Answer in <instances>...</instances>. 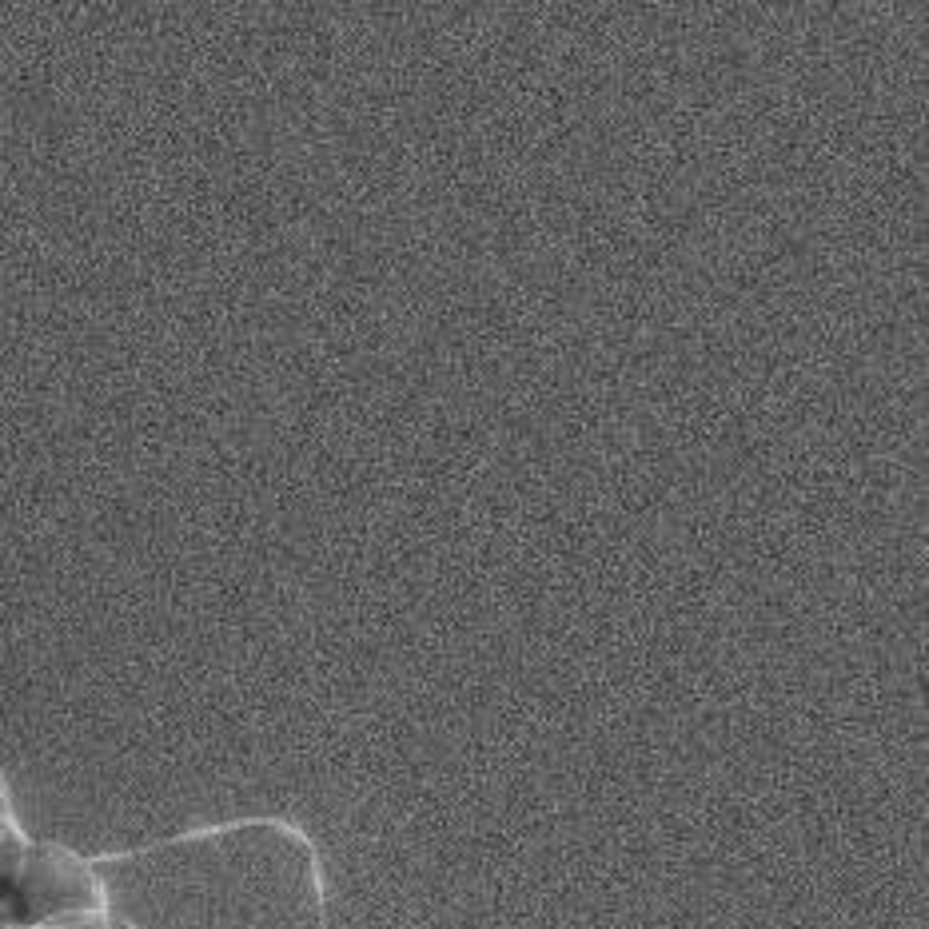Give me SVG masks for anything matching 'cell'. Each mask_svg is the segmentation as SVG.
<instances>
[{
	"instance_id": "6da1fadb",
	"label": "cell",
	"mask_w": 929,
	"mask_h": 929,
	"mask_svg": "<svg viewBox=\"0 0 929 929\" xmlns=\"http://www.w3.org/2000/svg\"><path fill=\"white\" fill-rule=\"evenodd\" d=\"M100 874L136 929H323L315 854L280 822L192 834Z\"/></svg>"
}]
</instances>
